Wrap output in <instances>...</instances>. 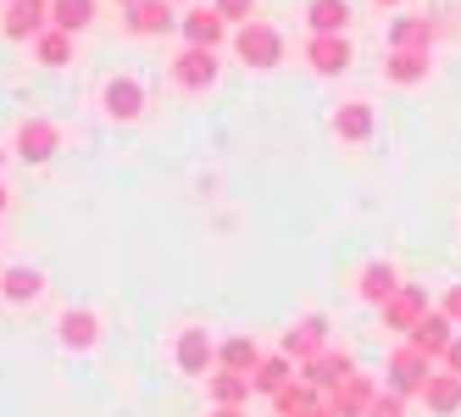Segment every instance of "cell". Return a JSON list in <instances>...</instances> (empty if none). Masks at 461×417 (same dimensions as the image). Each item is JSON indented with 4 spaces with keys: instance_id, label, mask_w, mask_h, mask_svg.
I'll list each match as a JSON object with an SVG mask.
<instances>
[{
    "instance_id": "8d00e7d4",
    "label": "cell",
    "mask_w": 461,
    "mask_h": 417,
    "mask_svg": "<svg viewBox=\"0 0 461 417\" xmlns=\"http://www.w3.org/2000/svg\"><path fill=\"white\" fill-rule=\"evenodd\" d=\"M378 6H401V0H378Z\"/></svg>"
},
{
    "instance_id": "cb8c5ba5",
    "label": "cell",
    "mask_w": 461,
    "mask_h": 417,
    "mask_svg": "<svg viewBox=\"0 0 461 417\" xmlns=\"http://www.w3.org/2000/svg\"><path fill=\"white\" fill-rule=\"evenodd\" d=\"M217 362H222L228 373H256V367H261V345H256L250 334H234V340L217 345Z\"/></svg>"
},
{
    "instance_id": "52a82bcc",
    "label": "cell",
    "mask_w": 461,
    "mask_h": 417,
    "mask_svg": "<svg viewBox=\"0 0 461 417\" xmlns=\"http://www.w3.org/2000/svg\"><path fill=\"white\" fill-rule=\"evenodd\" d=\"M422 317H428V290L422 284H401V290L384 301V329L389 334H411Z\"/></svg>"
},
{
    "instance_id": "5bb4252c",
    "label": "cell",
    "mask_w": 461,
    "mask_h": 417,
    "mask_svg": "<svg viewBox=\"0 0 461 417\" xmlns=\"http://www.w3.org/2000/svg\"><path fill=\"white\" fill-rule=\"evenodd\" d=\"M178 28H184V40L189 45H222V34H228V23H222V12L217 6H206V0H201V6H189L184 17H178Z\"/></svg>"
},
{
    "instance_id": "7c38bea8",
    "label": "cell",
    "mask_w": 461,
    "mask_h": 417,
    "mask_svg": "<svg viewBox=\"0 0 461 417\" xmlns=\"http://www.w3.org/2000/svg\"><path fill=\"white\" fill-rule=\"evenodd\" d=\"M350 373H356V357H350V350H334V345H322L317 357L301 362V378L317 384V390H334V384H345Z\"/></svg>"
},
{
    "instance_id": "7402d4cb",
    "label": "cell",
    "mask_w": 461,
    "mask_h": 417,
    "mask_svg": "<svg viewBox=\"0 0 461 417\" xmlns=\"http://www.w3.org/2000/svg\"><path fill=\"white\" fill-rule=\"evenodd\" d=\"M34 61H40V68H68V61H73V34L50 23L45 34H34Z\"/></svg>"
},
{
    "instance_id": "484cf974",
    "label": "cell",
    "mask_w": 461,
    "mask_h": 417,
    "mask_svg": "<svg viewBox=\"0 0 461 417\" xmlns=\"http://www.w3.org/2000/svg\"><path fill=\"white\" fill-rule=\"evenodd\" d=\"M306 23H312V34H345L350 0H312V6H306Z\"/></svg>"
},
{
    "instance_id": "ac0fdd59",
    "label": "cell",
    "mask_w": 461,
    "mask_h": 417,
    "mask_svg": "<svg viewBox=\"0 0 461 417\" xmlns=\"http://www.w3.org/2000/svg\"><path fill=\"white\" fill-rule=\"evenodd\" d=\"M250 390H256V378L250 373H212L206 378V395H212V406H245L250 401Z\"/></svg>"
},
{
    "instance_id": "4dcf8cb0",
    "label": "cell",
    "mask_w": 461,
    "mask_h": 417,
    "mask_svg": "<svg viewBox=\"0 0 461 417\" xmlns=\"http://www.w3.org/2000/svg\"><path fill=\"white\" fill-rule=\"evenodd\" d=\"M367 417H406V395H394V390L384 395V390H378V401H373Z\"/></svg>"
},
{
    "instance_id": "8fae6325",
    "label": "cell",
    "mask_w": 461,
    "mask_h": 417,
    "mask_svg": "<svg viewBox=\"0 0 461 417\" xmlns=\"http://www.w3.org/2000/svg\"><path fill=\"white\" fill-rule=\"evenodd\" d=\"M373 401H378L373 373H350L345 384H334V390H328V406H334V417H367Z\"/></svg>"
},
{
    "instance_id": "836d02e7",
    "label": "cell",
    "mask_w": 461,
    "mask_h": 417,
    "mask_svg": "<svg viewBox=\"0 0 461 417\" xmlns=\"http://www.w3.org/2000/svg\"><path fill=\"white\" fill-rule=\"evenodd\" d=\"M212 417H245V406H212Z\"/></svg>"
},
{
    "instance_id": "d4e9b609",
    "label": "cell",
    "mask_w": 461,
    "mask_h": 417,
    "mask_svg": "<svg viewBox=\"0 0 461 417\" xmlns=\"http://www.w3.org/2000/svg\"><path fill=\"white\" fill-rule=\"evenodd\" d=\"M384 78L389 84H422L428 78V50H389Z\"/></svg>"
},
{
    "instance_id": "1f68e13d",
    "label": "cell",
    "mask_w": 461,
    "mask_h": 417,
    "mask_svg": "<svg viewBox=\"0 0 461 417\" xmlns=\"http://www.w3.org/2000/svg\"><path fill=\"white\" fill-rule=\"evenodd\" d=\"M445 312H450V323H461V284H456V290L445 295Z\"/></svg>"
},
{
    "instance_id": "83f0119b",
    "label": "cell",
    "mask_w": 461,
    "mask_h": 417,
    "mask_svg": "<svg viewBox=\"0 0 461 417\" xmlns=\"http://www.w3.org/2000/svg\"><path fill=\"white\" fill-rule=\"evenodd\" d=\"M428 40H434V23L428 17H401L389 28V50H428Z\"/></svg>"
},
{
    "instance_id": "d590c367",
    "label": "cell",
    "mask_w": 461,
    "mask_h": 417,
    "mask_svg": "<svg viewBox=\"0 0 461 417\" xmlns=\"http://www.w3.org/2000/svg\"><path fill=\"white\" fill-rule=\"evenodd\" d=\"M6 206H12V189H6V184H0V212H6Z\"/></svg>"
},
{
    "instance_id": "603a6c76",
    "label": "cell",
    "mask_w": 461,
    "mask_h": 417,
    "mask_svg": "<svg viewBox=\"0 0 461 417\" xmlns=\"http://www.w3.org/2000/svg\"><path fill=\"white\" fill-rule=\"evenodd\" d=\"M394 290H401V278H394L389 262H373V267H361V284H356V295L367 301V306H384Z\"/></svg>"
},
{
    "instance_id": "ba28073f",
    "label": "cell",
    "mask_w": 461,
    "mask_h": 417,
    "mask_svg": "<svg viewBox=\"0 0 461 417\" xmlns=\"http://www.w3.org/2000/svg\"><path fill=\"white\" fill-rule=\"evenodd\" d=\"M45 28H50V0H6V12H0L6 40H34Z\"/></svg>"
},
{
    "instance_id": "8992f818",
    "label": "cell",
    "mask_w": 461,
    "mask_h": 417,
    "mask_svg": "<svg viewBox=\"0 0 461 417\" xmlns=\"http://www.w3.org/2000/svg\"><path fill=\"white\" fill-rule=\"evenodd\" d=\"M173 84L178 89H212L217 84V50L212 45H184L178 56H173Z\"/></svg>"
},
{
    "instance_id": "4fadbf2b",
    "label": "cell",
    "mask_w": 461,
    "mask_h": 417,
    "mask_svg": "<svg viewBox=\"0 0 461 417\" xmlns=\"http://www.w3.org/2000/svg\"><path fill=\"white\" fill-rule=\"evenodd\" d=\"M40 295H45V273L40 267H28V262L0 267V301L6 306H34Z\"/></svg>"
},
{
    "instance_id": "e0dca14e",
    "label": "cell",
    "mask_w": 461,
    "mask_h": 417,
    "mask_svg": "<svg viewBox=\"0 0 461 417\" xmlns=\"http://www.w3.org/2000/svg\"><path fill=\"white\" fill-rule=\"evenodd\" d=\"M450 329H456V323H450V312H428V317H422V323H417L406 340L422 350V357H439V362H445V350H450V340H456Z\"/></svg>"
},
{
    "instance_id": "44dd1931",
    "label": "cell",
    "mask_w": 461,
    "mask_h": 417,
    "mask_svg": "<svg viewBox=\"0 0 461 417\" xmlns=\"http://www.w3.org/2000/svg\"><path fill=\"white\" fill-rule=\"evenodd\" d=\"M422 401H428V412L434 417H450V412H461V373H434L428 378V390H422Z\"/></svg>"
},
{
    "instance_id": "e575fe53",
    "label": "cell",
    "mask_w": 461,
    "mask_h": 417,
    "mask_svg": "<svg viewBox=\"0 0 461 417\" xmlns=\"http://www.w3.org/2000/svg\"><path fill=\"white\" fill-rule=\"evenodd\" d=\"M306 417H334V406H328V401H322V406H312Z\"/></svg>"
},
{
    "instance_id": "f1b7e54d",
    "label": "cell",
    "mask_w": 461,
    "mask_h": 417,
    "mask_svg": "<svg viewBox=\"0 0 461 417\" xmlns=\"http://www.w3.org/2000/svg\"><path fill=\"white\" fill-rule=\"evenodd\" d=\"M50 23L68 28V34H84L95 23V0H50Z\"/></svg>"
},
{
    "instance_id": "277c9868",
    "label": "cell",
    "mask_w": 461,
    "mask_h": 417,
    "mask_svg": "<svg viewBox=\"0 0 461 417\" xmlns=\"http://www.w3.org/2000/svg\"><path fill=\"white\" fill-rule=\"evenodd\" d=\"M173 362H178V373H184V378H206V367L217 362V340H212L201 323L178 329V340H173Z\"/></svg>"
},
{
    "instance_id": "6da1fadb",
    "label": "cell",
    "mask_w": 461,
    "mask_h": 417,
    "mask_svg": "<svg viewBox=\"0 0 461 417\" xmlns=\"http://www.w3.org/2000/svg\"><path fill=\"white\" fill-rule=\"evenodd\" d=\"M234 56L245 61V68H256V73H267V68H278V61H284V34H278V28L273 23H240L234 28Z\"/></svg>"
},
{
    "instance_id": "f35d334b",
    "label": "cell",
    "mask_w": 461,
    "mask_h": 417,
    "mask_svg": "<svg viewBox=\"0 0 461 417\" xmlns=\"http://www.w3.org/2000/svg\"><path fill=\"white\" fill-rule=\"evenodd\" d=\"M0 168H6V150H0Z\"/></svg>"
},
{
    "instance_id": "9c48e42d",
    "label": "cell",
    "mask_w": 461,
    "mask_h": 417,
    "mask_svg": "<svg viewBox=\"0 0 461 417\" xmlns=\"http://www.w3.org/2000/svg\"><path fill=\"white\" fill-rule=\"evenodd\" d=\"M128 17V34L134 40H161L167 28H178V12H173V0H134V6H122Z\"/></svg>"
},
{
    "instance_id": "74e56055",
    "label": "cell",
    "mask_w": 461,
    "mask_h": 417,
    "mask_svg": "<svg viewBox=\"0 0 461 417\" xmlns=\"http://www.w3.org/2000/svg\"><path fill=\"white\" fill-rule=\"evenodd\" d=\"M117 6H134V0H117Z\"/></svg>"
},
{
    "instance_id": "5b68a950",
    "label": "cell",
    "mask_w": 461,
    "mask_h": 417,
    "mask_svg": "<svg viewBox=\"0 0 461 417\" xmlns=\"http://www.w3.org/2000/svg\"><path fill=\"white\" fill-rule=\"evenodd\" d=\"M12 150L23 156V162H50V156L61 150V128L56 122H45V117H23L17 122V134H12Z\"/></svg>"
},
{
    "instance_id": "9a60e30c",
    "label": "cell",
    "mask_w": 461,
    "mask_h": 417,
    "mask_svg": "<svg viewBox=\"0 0 461 417\" xmlns=\"http://www.w3.org/2000/svg\"><path fill=\"white\" fill-rule=\"evenodd\" d=\"M306 61H312V73H345L350 68V40L345 34H312L306 40Z\"/></svg>"
},
{
    "instance_id": "30bf717a",
    "label": "cell",
    "mask_w": 461,
    "mask_h": 417,
    "mask_svg": "<svg viewBox=\"0 0 461 417\" xmlns=\"http://www.w3.org/2000/svg\"><path fill=\"white\" fill-rule=\"evenodd\" d=\"M56 340H61V350H78L84 357V350L101 345V317H95L89 306H68L56 317Z\"/></svg>"
},
{
    "instance_id": "d6a6232c",
    "label": "cell",
    "mask_w": 461,
    "mask_h": 417,
    "mask_svg": "<svg viewBox=\"0 0 461 417\" xmlns=\"http://www.w3.org/2000/svg\"><path fill=\"white\" fill-rule=\"evenodd\" d=\"M445 367H450V373H461V340H450V350H445Z\"/></svg>"
},
{
    "instance_id": "3957f363",
    "label": "cell",
    "mask_w": 461,
    "mask_h": 417,
    "mask_svg": "<svg viewBox=\"0 0 461 417\" xmlns=\"http://www.w3.org/2000/svg\"><path fill=\"white\" fill-rule=\"evenodd\" d=\"M145 106H150V95H145V84H140L134 73H117V78L101 84V112H106L112 122H140Z\"/></svg>"
},
{
    "instance_id": "ffe728a7",
    "label": "cell",
    "mask_w": 461,
    "mask_h": 417,
    "mask_svg": "<svg viewBox=\"0 0 461 417\" xmlns=\"http://www.w3.org/2000/svg\"><path fill=\"white\" fill-rule=\"evenodd\" d=\"M273 406H278V417H306L312 406H322V390H317V384H306L301 373H294V378L284 384V390L273 395Z\"/></svg>"
},
{
    "instance_id": "7a4b0ae2",
    "label": "cell",
    "mask_w": 461,
    "mask_h": 417,
    "mask_svg": "<svg viewBox=\"0 0 461 417\" xmlns=\"http://www.w3.org/2000/svg\"><path fill=\"white\" fill-rule=\"evenodd\" d=\"M428 378H434V357H422L411 340H401V345H394V357H389V390L406 395V401H411V395L422 401Z\"/></svg>"
},
{
    "instance_id": "d6986e66",
    "label": "cell",
    "mask_w": 461,
    "mask_h": 417,
    "mask_svg": "<svg viewBox=\"0 0 461 417\" xmlns=\"http://www.w3.org/2000/svg\"><path fill=\"white\" fill-rule=\"evenodd\" d=\"M334 134L345 140V145H361L373 134V106L367 101H339V112H334Z\"/></svg>"
},
{
    "instance_id": "2e32d148",
    "label": "cell",
    "mask_w": 461,
    "mask_h": 417,
    "mask_svg": "<svg viewBox=\"0 0 461 417\" xmlns=\"http://www.w3.org/2000/svg\"><path fill=\"white\" fill-rule=\"evenodd\" d=\"M322 345H328V317H322V312H312V317H301V323L284 334V357L306 362V357H317Z\"/></svg>"
},
{
    "instance_id": "f546056e",
    "label": "cell",
    "mask_w": 461,
    "mask_h": 417,
    "mask_svg": "<svg viewBox=\"0 0 461 417\" xmlns=\"http://www.w3.org/2000/svg\"><path fill=\"white\" fill-rule=\"evenodd\" d=\"M212 6H217V12H222V23H234V28H240V23H250V17H256V0H212Z\"/></svg>"
},
{
    "instance_id": "4316f807",
    "label": "cell",
    "mask_w": 461,
    "mask_h": 417,
    "mask_svg": "<svg viewBox=\"0 0 461 417\" xmlns=\"http://www.w3.org/2000/svg\"><path fill=\"white\" fill-rule=\"evenodd\" d=\"M294 367H301V362H294V357H284V350H278V357H261V367H256L250 378H256V390H261V395H278L284 384L294 378Z\"/></svg>"
}]
</instances>
